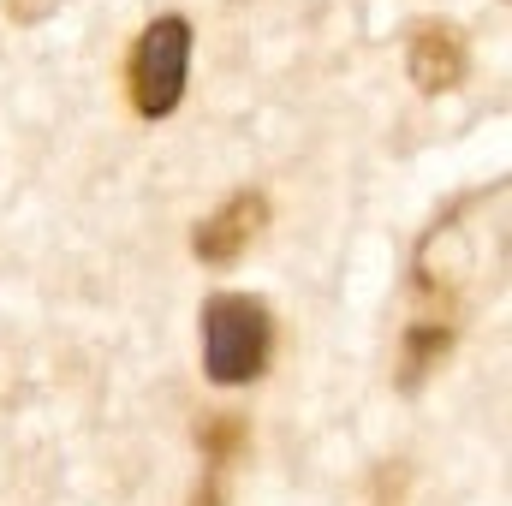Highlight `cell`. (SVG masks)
Instances as JSON below:
<instances>
[{
	"label": "cell",
	"mask_w": 512,
	"mask_h": 506,
	"mask_svg": "<svg viewBox=\"0 0 512 506\" xmlns=\"http://www.w3.org/2000/svg\"><path fill=\"white\" fill-rule=\"evenodd\" d=\"M411 78L423 90H453L465 78V42L453 24H423L411 36Z\"/></svg>",
	"instance_id": "cell-4"
},
{
	"label": "cell",
	"mask_w": 512,
	"mask_h": 506,
	"mask_svg": "<svg viewBox=\"0 0 512 506\" xmlns=\"http://www.w3.org/2000/svg\"><path fill=\"white\" fill-rule=\"evenodd\" d=\"M262 221H268V197H262V191H239V197H227V203L197 227L191 251L203 256V262H215V268H227V262L245 256V245L262 233Z\"/></svg>",
	"instance_id": "cell-3"
},
{
	"label": "cell",
	"mask_w": 512,
	"mask_h": 506,
	"mask_svg": "<svg viewBox=\"0 0 512 506\" xmlns=\"http://www.w3.org/2000/svg\"><path fill=\"white\" fill-rule=\"evenodd\" d=\"M203 370L221 387L256 381L274 358V316L251 292H215L203 304Z\"/></svg>",
	"instance_id": "cell-1"
},
{
	"label": "cell",
	"mask_w": 512,
	"mask_h": 506,
	"mask_svg": "<svg viewBox=\"0 0 512 506\" xmlns=\"http://www.w3.org/2000/svg\"><path fill=\"white\" fill-rule=\"evenodd\" d=\"M185 72H191V24L179 12L143 24L137 48H131L126 84H131V108L143 120H167L185 96Z\"/></svg>",
	"instance_id": "cell-2"
}]
</instances>
